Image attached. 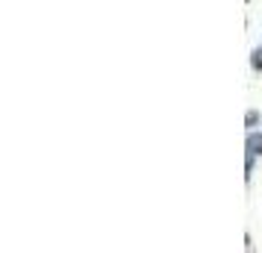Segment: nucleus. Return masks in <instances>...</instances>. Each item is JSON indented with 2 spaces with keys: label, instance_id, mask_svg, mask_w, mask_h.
<instances>
[{
  "label": "nucleus",
  "instance_id": "f257e3e1",
  "mask_svg": "<svg viewBox=\"0 0 262 253\" xmlns=\"http://www.w3.org/2000/svg\"><path fill=\"white\" fill-rule=\"evenodd\" d=\"M256 153H262V135L250 133L248 135V156H256Z\"/></svg>",
  "mask_w": 262,
  "mask_h": 253
},
{
  "label": "nucleus",
  "instance_id": "f03ea898",
  "mask_svg": "<svg viewBox=\"0 0 262 253\" xmlns=\"http://www.w3.org/2000/svg\"><path fill=\"white\" fill-rule=\"evenodd\" d=\"M253 68H262V50H256V53H253Z\"/></svg>",
  "mask_w": 262,
  "mask_h": 253
}]
</instances>
